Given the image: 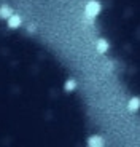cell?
I'll list each match as a JSON object with an SVG mask.
<instances>
[{
	"label": "cell",
	"instance_id": "1",
	"mask_svg": "<svg viewBox=\"0 0 140 147\" xmlns=\"http://www.w3.org/2000/svg\"><path fill=\"white\" fill-rule=\"evenodd\" d=\"M27 37L0 16V142L15 144L18 136L15 131V118L22 110V104H29L30 82H32V53L27 48Z\"/></svg>",
	"mask_w": 140,
	"mask_h": 147
}]
</instances>
